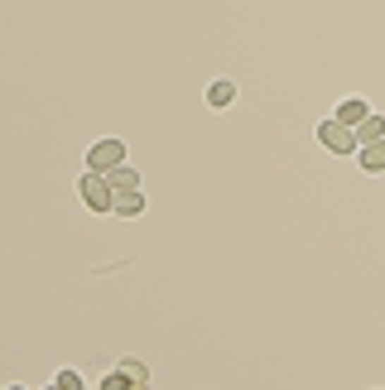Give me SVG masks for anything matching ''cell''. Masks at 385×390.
I'll return each instance as SVG.
<instances>
[{
	"instance_id": "6da1fadb",
	"label": "cell",
	"mask_w": 385,
	"mask_h": 390,
	"mask_svg": "<svg viewBox=\"0 0 385 390\" xmlns=\"http://www.w3.org/2000/svg\"><path fill=\"white\" fill-rule=\"evenodd\" d=\"M78 193H82V202L92 207V212H116V193H106V183H102V173H97V169L78 183Z\"/></svg>"
},
{
	"instance_id": "7a4b0ae2",
	"label": "cell",
	"mask_w": 385,
	"mask_h": 390,
	"mask_svg": "<svg viewBox=\"0 0 385 390\" xmlns=\"http://www.w3.org/2000/svg\"><path fill=\"white\" fill-rule=\"evenodd\" d=\"M121 159H126V145H121V140H102V145L87 150V169H97V173L121 169Z\"/></svg>"
},
{
	"instance_id": "3957f363",
	"label": "cell",
	"mask_w": 385,
	"mask_h": 390,
	"mask_svg": "<svg viewBox=\"0 0 385 390\" xmlns=\"http://www.w3.org/2000/svg\"><path fill=\"white\" fill-rule=\"evenodd\" d=\"M318 140L337 150V154H347V150H357V130L352 126H342V121H328V126H318Z\"/></svg>"
},
{
	"instance_id": "277c9868",
	"label": "cell",
	"mask_w": 385,
	"mask_h": 390,
	"mask_svg": "<svg viewBox=\"0 0 385 390\" xmlns=\"http://www.w3.org/2000/svg\"><path fill=\"white\" fill-rule=\"evenodd\" d=\"M231 102H236V83H231V78H217V83L207 87V106H212V111H226Z\"/></svg>"
},
{
	"instance_id": "5b68a950",
	"label": "cell",
	"mask_w": 385,
	"mask_h": 390,
	"mask_svg": "<svg viewBox=\"0 0 385 390\" xmlns=\"http://www.w3.org/2000/svg\"><path fill=\"white\" fill-rule=\"evenodd\" d=\"M361 169H366V173H385V140H371V145L361 150Z\"/></svg>"
},
{
	"instance_id": "8992f818",
	"label": "cell",
	"mask_w": 385,
	"mask_h": 390,
	"mask_svg": "<svg viewBox=\"0 0 385 390\" xmlns=\"http://www.w3.org/2000/svg\"><path fill=\"white\" fill-rule=\"evenodd\" d=\"M366 102H361V97H347V102H342V106H337V121H342V126H361V121H366Z\"/></svg>"
},
{
	"instance_id": "52a82bcc",
	"label": "cell",
	"mask_w": 385,
	"mask_h": 390,
	"mask_svg": "<svg viewBox=\"0 0 385 390\" xmlns=\"http://www.w3.org/2000/svg\"><path fill=\"white\" fill-rule=\"evenodd\" d=\"M116 212H121V217H140V212H145V197H140L135 188L116 193Z\"/></svg>"
},
{
	"instance_id": "ba28073f",
	"label": "cell",
	"mask_w": 385,
	"mask_h": 390,
	"mask_svg": "<svg viewBox=\"0 0 385 390\" xmlns=\"http://www.w3.org/2000/svg\"><path fill=\"white\" fill-rule=\"evenodd\" d=\"M381 135H385V116H366V121L357 126V140H366V145L381 140Z\"/></svg>"
},
{
	"instance_id": "9c48e42d",
	"label": "cell",
	"mask_w": 385,
	"mask_h": 390,
	"mask_svg": "<svg viewBox=\"0 0 385 390\" xmlns=\"http://www.w3.org/2000/svg\"><path fill=\"white\" fill-rule=\"evenodd\" d=\"M126 376H130V381H145V366H140V362H126L121 371H111V376H106V386H121Z\"/></svg>"
},
{
	"instance_id": "30bf717a",
	"label": "cell",
	"mask_w": 385,
	"mask_h": 390,
	"mask_svg": "<svg viewBox=\"0 0 385 390\" xmlns=\"http://www.w3.org/2000/svg\"><path fill=\"white\" fill-rule=\"evenodd\" d=\"M54 386H63V390H82V376H78V371H58Z\"/></svg>"
},
{
	"instance_id": "8fae6325",
	"label": "cell",
	"mask_w": 385,
	"mask_h": 390,
	"mask_svg": "<svg viewBox=\"0 0 385 390\" xmlns=\"http://www.w3.org/2000/svg\"><path fill=\"white\" fill-rule=\"evenodd\" d=\"M111 183H121V188H135V169H111Z\"/></svg>"
}]
</instances>
